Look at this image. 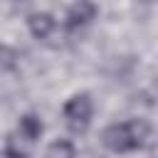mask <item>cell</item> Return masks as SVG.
Masks as SVG:
<instances>
[{"instance_id":"obj_1","label":"cell","mask_w":158,"mask_h":158,"mask_svg":"<svg viewBox=\"0 0 158 158\" xmlns=\"http://www.w3.org/2000/svg\"><path fill=\"white\" fill-rule=\"evenodd\" d=\"M148 131H151V126L143 118H128V121L106 126L101 133V141L114 153H128V151H136L146 143Z\"/></svg>"},{"instance_id":"obj_2","label":"cell","mask_w":158,"mask_h":158,"mask_svg":"<svg viewBox=\"0 0 158 158\" xmlns=\"http://www.w3.org/2000/svg\"><path fill=\"white\" fill-rule=\"evenodd\" d=\"M91 114H94V104H91L89 94H74L64 104V121L74 133H84L89 128Z\"/></svg>"},{"instance_id":"obj_3","label":"cell","mask_w":158,"mask_h":158,"mask_svg":"<svg viewBox=\"0 0 158 158\" xmlns=\"http://www.w3.org/2000/svg\"><path fill=\"white\" fill-rule=\"evenodd\" d=\"M96 15V5L91 2H74L69 10H67V27L69 30H77V27H84L94 20Z\"/></svg>"},{"instance_id":"obj_4","label":"cell","mask_w":158,"mask_h":158,"mask_svg":"<svg viewBox=\"0 0 158 158\" xmlns=\"http://www.w3.org/2000/svg\"><path fill=\"white\" fill-rule=\"evenodd\" d=\"M27 25H30V32H32L37 40L52 37V32H54V27H57V22H54V17H52L49 12H32V15L27 17Z\"/></svg>"},{"instance_id":"obj_5","label":"cell","mask_w":158,"mask_h":158,"mask_svg":"<svg viewBox=\"0 0 158 158\" xmlns=\"http://www.w3.org/2000/svg\"><path fill=\"white\" fill-rule=\"evenodd\" d=\"M32 146H35V143H32L30 138H25V136L15 128V131L7 136V141H5V151H2V153H5L7 158H27V156L32 153Z\"/></svg>"},{"instance_id":"obj_6","label":"cell","mask_w":158,"mask_h":158,"mask_svg":"<svg viewBox=\"0 0 158 158\" xmlns=\"http://www.w3.org/2000/svg\"><path fill=\"white\" fill-rule=\"evenodd\" d=\"M17 131H20L25 138H30V141L35 143V141L42 136L44 126H42V121H40L37 114H25V116L20 118V123H17Z\"/></svg>"},{"instance_id":"obj_7","label":"cell","mask_w":158,"mask_h":158,"mask_svg":"<svg viewBox=\"0 0 158 158\" xmlns=\"http://www.w3.org/2000/svg\"><path fill=\"white\" fill-rule=\"evenodd\" d=\"M44 158H77V151H74V146H72L69 141L59 138V141L49 143V148H47V156H44Z\"/></svg>"},{"instance_id":"obj_8","label":"cell","mask_w":158,"mask_h":158,"mask_svg":"<svg viewBox=\"0 0 158 158\" xmlns=\"http://www.w3.org/2000/svg\"><path fill=\"white\" fill-rule=\"evenodd\" d=\"M17 67V52L10 47V44H2L0 42V74H7Z\"/></svg>"},{"instance_id":"obj_9","label":"cell","mask_w":158,"mask_h":158,"mask_svg":"<svg viewBox=\"0 0 158 158\" xmlns=\"http://www.w3.org/2000/svg\"><path fill=\"white\" fill-rule=\"evenodd\" d=\"M0 158H7V156H5V153H0Z\"/></svg>"}]
</instances>
